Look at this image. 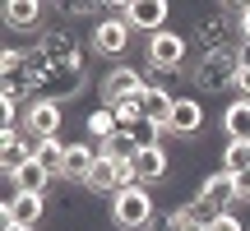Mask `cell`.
Listing matches in <instances>:
<instances>
[{"label":"cell","instance_id":"9a60e30c","mask_svg":"<svg viewBox=\"0 0 250 231\" xmlns=\"http://www.w3.org/2000/svg\"><path fill=\"white\" fill-rule=\"evenodd\" d=\"M0 14H5V28H14V33H33V28H42V5H37V0H9Z\"/></svg>","mask_w":250,"mask_h":231},{"label":"cell","instance_id":"52a82bcc","mask_svg":"<svg viewBox=\"0 0 250 231\" xmlns=\"http://www.w3.org/2000/svg\"><path fill=\"white\" fill-rule=\"evenodd\" d=\"M167 14H171V5L167 0H130V5H125V23H130V33L134 28H139V33H162V23H167Z\"/></svg>","mask_w":250,"mask_h":231},{"label":"cell","instance_id":"8fae6325","mask_svg":"<svg viewBox=\"0 0 250 231\" xmlns=\"http://www.w3.org/2000/svg\"><path fill=\"white\" fill-rule=\"evenodd\" d=\"M139 111H144V120H148V125H158V130L167 134L171 111H176V93H167L162 83H148V88H144V97H139Z\"/></svg>","mask_w":250,"mask_h":231},{"label":"cell","instance_id":"6da1fadb","mask_svg":"<svg viewBox=\"0 0 250 231\" xmlns=\"http://www.w3.org/2000/svg\"><path fill=\"white\" fill-rule=\"evenodd\" d=\"M153 217H158V204L144 185H125L111 194V222L125 227V231H148Z\"/></svg>","mask_w":250,"mask_h":231},{"label":"cell","instance_id":"7a4b0ae2","mask_svg":"<svg viewBox=\"0 0 250 231\" xmlns=\"http://www.w3.org/2000/svg\"><path fill=\"white\" fill-rule=\"evenodd\" d=\"M236 70H241L236 51H204L190 65V79H195L199 93H218V88H232L236 83Z\"/></svg>","mask_w":250,"mask_h":231},{"label":"cell","instance_id":"277c9868","mask_svg":"<svg viewBox=\"0 0 250 231\" xmlns=\"http://www.w3.org/2000/svg\"><path fill=\"white\" fill-rule=\"evenodd\" d=\"M37 51L46 56V65H51V70H79V74H83V46H79V37H74L70 28H56V33H42Z\"/></svg>","mask_w":250,"mask_h":231},{"label":"cell","instance_id":"44dd1931","mask_svg":"<svg viewBox=\"0 0 250 231\" xmlns=\"http://www.w3.org/2000/svg\"><path fill=\"white\" fill-rule=\"evenodd\" d=\"M208 231H246V222H241L236 213H223V217H218V222L208 227Z\"/></svg>","mask_w":250,"mask_h":231},{"label":"cell","instance_id":"cb8c5ba5","mask_svg":"<svg viewBox=\"0 0 250 231\" xmlns=\"http://www.w3.org/2000/svg\"><path fill=\"white\" fill-rule=\"evenodd\" d=\"M236 60H241V70H250V42L236 46Z\"/></svg>","mask_w":250,"mask_h":231},{"label":"cell","instance_id":"2e32d148","mask_svg":"<svg viewBox=\"0 0 250 231\" xmlns=\"http://www.w3.org/2000/svg\"><path fill=\"white\" fill-rule=\"evenodd\" d=\"M51 180H56V176H51V171H46L42 162L33 157V162H28V167L19 171L14 180H9V185H14V194H46V185H51Z\"/></svg>","mask_w":250,"mask_h":231},{"label":"cell","instance_id":"ffe728a7","mask_svg":"<svg viewBox=\"0 0 250 231\" xmlns=\"http://www.w3.org/2000/svg\"><path fill=\"white\" fill-rule=\"evenodd\" d=\"M223 171H232V176L250 171V143H236V139H227V148H223Z\"/></svg>","mask_w":250,"mask_h":231},{"label":"cell","instance_id":"8992f818","mask_svg":"<svg viewBox=\"0 0 250 231\" xmlns=\"http://www.w3.org/2000/svg\"><path fill=\"white\" fill-rule=\"evenodd\" d=\"M61 120H65V107H61V102H51V97L28 102V111H23V130L33 134V139H56Z\"/></svg>","mask_w":250,"mask_h":231},{"label":"cell","instance_id":"7402d4cb","mask_svg":"<svg viewBox=\"0 0 250 231\" xmlns=\"http://www.w3.org/2000/svg\"><path fill=\"white\" fill-rule=\"evenodd\" d=\"M232 93H241V102H250V70H236V83Z\"/></svg>","mask_w":250,"mask_h":231},{"label":"cell","instance_id":"5bb4252c","mask_svg":"<svg viewBox=\"0 0 250 231\" xmlns=\"http://www.w3.org/2000/svg\"><path fill=\"white\" fill-rule=\"evenodd\" d=\"M98 157H102V153L93 148V143H70V148H65V176L61 180H79V185H88Z\"/></svg>","mask_w":250,"mask_h":231},{"label":"cell","instance_id":"3957f363","mask_svg":"<svg viewBox=\"0 0 250 231\" xmlns=\"http://www.w3.org/2000/svg\"><path fill=\"white\" fill-rule=\"evenodd\" d=\"M186 51H190V42L176 33V28H162V33H153L148 37V70L153 74H181L186 70Z\"/></svg>","mask_w":250,"mask_h":231},{"label":"cell","instance_id":"7c38bea8","mask_svg":"<svg viewBox=\"0 0 250 231\" xmlns=\"http://www.w3.org/2000/svg\"><path fill=\"white\" fill-rule=\"evenodd\" d=\"M199 199H204V204H213L218 213H232V204H236V176L218 167L213 176H204V185H199Z\"/></svg>","mask_w":250,"mask_h":231},{"label":"cell","instance_id":"9c48e42d","mask_svg":"<svg viewBox=\"0 0 250 231\" xmlns=\"http://www.w3.org/2000/svg\"><path fill=\"white\" fill-rule=\"evenodd\" d=\"M46 213V194H9L0 204V227L5 222H19V227H37Z\"/></svg>","mask_w":250,"mask_h":231},{"label":"cell","instance_id":"5b68a950","mask_svg":"<svg viewBox=\"0 0 250 231\" xmlns=\"http://www.w3.org/2000/svg\"><path fill=\"white\" fill-rule=\"evenodd\" d=\"M144 88H148V79H144L134 65H111V70H107V79H102V107L130 102V97H139Z\"/></svg>","mask_w":250,"mask_h":231},{"label":"cell","instance_id":"603a6c76","mask_svg":"<svg viewBox=\"0 0 250 231\" xmlns=\"http://www.w3.org/2000/svg\"><path fill=\"white\" fill-rule=\"evenodd\" d=\"M236 28H241V42H250V5L236 9Z\"/></svg>","mask_w":250,"mask_h":231},{"label":"cell","instance_id":"4fadbf2b","mask_svg":"<svg viewBox=\"0 0 250 231\" xmlns=\"http://www.w3.org/2000/svg\"><path fill=\"white\" fill-rule=\"evenodd\" d=\"M199 130H204V107H199V97H176V111H171L167 134H176V139H195Z\"/></svg>","mask_w":250,"mask_h":231},{"label":"cell","instance_id":"d4e9b609","mask_svg":"<svg viewBox=\"0 0 250 231\" xmlns=\"http://www.w3.org/2000/svg\"><path fill=\"white\" fill-rule=\"evenodd\" d=\"M5 231H33V227H19V222H5Z\"/></svg>","mask_w":250,"mask_h":231},{"label":"cell","instance_id":"d6986e66","mask_svg":"<svg viewBox=\"0 0 250 231\" xmlns=\"http://www.w3.org/2000/svg\"><path fill=\"white\" fill-rule=\"evenodd\" d=\"M65 148H70V143H61V139H42V143H37V153H33V157L42 162V167L51 171L56 180H61V176H65Z\"/></svg>","mask_w":250,"mask_h":231},{"label":"cell","instance_id":"30bf717a","mask_svg":"<svg viewBox=\"0 0 250 231\" xmlns=\"http://www.w3.org/2000/svg\"><path fill=\"white\" fill-rule=\"evenodd\" d=\"M125 46H130V23L125 19H98V28H93V51L98 56H125Z\"/></svg>","mask_w":250,"mask_h":231},{"label":"cell","instance_id":"ac0fdd59","mask_svg":"<svg viewBox=\"0 0 250 231\" xmlns=\"http://www.w3.org/2000/svg\"><path fill=\"white\" fill-rule=\"evenodd\" d=\"M83 130H88V139L107 143V139H116V134H121V120H116V111H111V107H98V111H88Z\"/></svg>","mask_w":250,"mask_h":231},{"label":"cell","instance_id":"ba28073f","mask_svg":"<svg viewBox=\"0 0 250 231\" xmlns=\"http://www.w3.org/2000/svg\"><path fill=\"white\" fill-rule=\"evenodd\" d=\"M134 185H144V190H153V185H162L167 180V171H171V157H167V148H139L134 153Z\"/></svg>","mask_w":250,"mask_h":231},{"label":"cell","instance_id":"484cf974","mask_svg":"<svg viewBox=\"0 0 250 231\" xmlns=\"http://www.w3.org/2000/svg\"><path fill=\"white\" fill-rule=\"evenodd\" d=\"M190 231H204V227H190Z\"/></svg>","mask_w":250,"mask_h":231},{"label":"cell","instance_id":"e0dca14e","mask_svg":"<svg viewBox=\"0 0 250 231\" xmlns=\"http://www.w3.org/2000/svg\"><path fill=\"white\" fill-rule=\"evenodd\" d=\"M223 130H227V139L250 143V102H241V97H236L232 107L223 111Z\"/></svg>","mask_w":250,"mask_h":231}]
</instances>
